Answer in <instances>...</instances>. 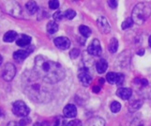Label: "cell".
Masks as SVG:
<instances>
[{
    "instance_id": "5bb4252c",
    "label": "cell",
    "mask_w": 151,
    "mask_h": 126,
    "mask_svg": "<svg viewBox=\"0 0 151 126\" xmlns=\"http://www.w3.org/2000/svg\"><path fill=\"white\" fill-rule=\"evenodd\" d=\"M85 126H105V122L100 117H94L88 119Z\"/></svg>"
},
{
    "instance_id": "f35d334b",
    "label": "cell",
    "mask_w": 151,
    "mask_h": 126,
    "mask_svg": "<svg viewBox=\"0 0 151 126\" xmlns=\"http://www.w3.org/2000/svg\"><path fill=\"white\" fill-rule=\"evenodd\" d=\"M2 61H3V57H2V56H1V55H0V65H1Z\"/></svg>"
},
{
    "instance_id": "d590c367",
    "label": "cell",
    "mask_w": 151,
    "mask_h": 126,
    "mask_svg": "<svg viewBox=\"0 0 151 126\" xmlns=\"http://www.w3.org/2000/svg\"><path fill=\"white\" fill-rule=\"evenodd\" d=\"M7 126H20V125H19V123H17V122H9Z\"/></svg>"
},
{
    "instance_id": "e575fe53",
    "label": "cell",
    "mask_w": 151,
    "mask_h": 126,
    "mask_svg": "<svg viewBox=\"0 0 151 126\" xmlns=\"http://www.w3.org/2000/svg\"><path fill=\"white\" fill-rule=\"evenodd\" d=\"M101 91V88L99 86H94L93 87V91H94L95 93H99V91Z\"/></svg>"
},
{
    "instance_id": "ffe728a7",
    "label": "cell",
    "mask_w": 151,
    "mask_h": 126,
    "mask_svg": "<svg viewBox=\"0 0 151 126\" xmlns=\"http://www.w3.org/2000/svg\"><path fill=\"white\" fill-rule=\"evenodd\" d=\"M117 48H118V41L116 38H113L111 39L110 41V43H109V51H110V53L114 54L116 53L117 51Z\"/></svg>"
},
{
    "instance_id": "d6a6232c",
    "label": "cell",
    "mask_w": 151,
    "mask_h": 126,
    "mask_svg": "<svg viewBox=\"0 0 151 126\" xmlns=\"http://www.w3.org/2000/svg\"><path fill=\"white\" fill-rule=\"evenodd\" d=\"M70 57L71 59H76V57L80 55V51L78 50V49H73V50H71L70 51Z\"/></svg>"
},
{
    "instance_id": "603a6c76",
    "label": "cell",
    "mask_w": 151,
    "mask_h": 126,
    "mask_svg": "<svg viewBox=\"0 0 151 126\" xmlns=\"http://www.w3.org/2000/svg\"><path fill=\"white\" fill-rule=\"evenodd\" d=\"M110 108H111V111L113 112V113H117V112H119L120 111V109H121V104H120V103H118V102H113L112 104H111V106H110Z\"/></svg>"
},
{
    "instance_id": "4dcf8cb0",
    "label": "cell",
    "mask_w": 151,
    "mask_h": 126,
    "mask_svg": "<svg viewBox=\"0 0 151 126\" xmlns=\"http://www.w3.org/2000/svg\"><path fill=\"white\" fill-rule=\"evenodd\" d=\"M31 122V119L27 117H24V119L22 120H20V122H18L20 126H27L28 125L29 123Z\"/></svg>"
},
{
    "instance_id": "f1b7e54d",
    "label": "cell",
    "mask_w": 151,
    "mask_h": 126,
    "mask_svg": "<svg viewBox=\"0 0 151 126\" xmlns=\"http://www.w3.org/2000/svg\"><path fill=\"white\" fill-rule=\"evenodd\" d=\"M67 126H83V124L79 119H72L67 123Z\"/></svg>"
},
{
    "instance_id": "ab89813d",
    "label": "cell",
    "mask_w": 151,
    "mask_h": 126,
    "mask_svg": "<svg viewBox=\"0 0 151 126\" xmlns=\"http://www.w3.org/2000/svg\"><path fill=\"white\" fill-rule=\"evenodd\" d=\"M1 15H2V12H1V10H0V16H1Z\"/></svg>"
},
{
    "instance_id": "d6986e66",
    "label": "cell",
    "mask_w": 151,
    "mask_h": 126,
    "mask_svg": "<svg viewBox=\"0 0 151 126\" xmlns=\"http://www.w3.org/2000/svg\"><path fill=\"white\" fill-rule=\"evenodd\" d=\"M46 29H47V32L49 34H55L58 30V25L55 23V21H51L48 23Z\"/></svg>"
},
{
    "instance_id": "52a82bcc",
    "label": "cell",
    "mask_w": 151,
    "mask_h": 126,
    "mask_svg": "<svg viewBox=\"0 0 151 126\" xmlns=\"http://www.w3.org/2000/svg\"><path fill=\"white\" fill-rule=\"evenodd\" d=\"M33 50H34L33 46H28L27 48H25V49L18 50L13 53V59L18 62H22L29 56V54L32 53Z\"/></svg>"
},
{
    "instance_id": "cb8c5ba5",
    "label": "cell",
    "mask_w": 151,
    "mask_h": 126,
    "mask_svg": "<svg viewBox=\"0 0 151 126\" xmlns=\"http://www.w3.org/2000/svg\"><path fill=\"white\" fill-rule=\"evenodd\" d=\"M53 126H66V120L62 117H56L54 120Z\"/></svg>"
},
{
    "instance_id": "4fadbf2b",
    "label": "cell",
    "mask_w": 151,
    "mask_h": 126,
    "mask_svg": "<svg viewBox=\"0 0 151 126\" xmlns=\"http://www.w3.org/2000/svg\"><path fill=\"white\" fill-rule=\"evenodd\" d=\"M116 94L119 98L123 100H129L132 95V91L129 88H120L117 90Z\"/></svg>"
},
{
    "instance_id": "7c38bea8",
    "label": "cell",
    "mask_w": 151,
    "mask_h": 126,
    "mask_svg": "<svg viewBox=\"0 0 151 126\" xmlns=\"http://www.w3.org/2000/svg\"><path fill=\"white\" fill-rule=\"evenodd\" d=\"M63 113L66 118H74L77 115V108L74 104H67L63 110Z\"/></svg>"
},
{
    "instance_id": "484cf974",
    "label": "cell",
    "mask_w": 151,
    "mask_h": 126,
    "mask_svg": "<svg viewBox=\"0 0 151 126\" xmlns=\"http://www.w3.org/2000/svg\"><path fill=\"white\" fill-rule=\"evenodd\" d=\"M142 104H143V102L141 101V100H137V101H134L131 104V106H129V108H131V111H134V110L139 109L140 107L142 106Z\"/></svg>"
},
{
    "instance_id": "8992f818",
    "label": "cell",
    "mask_w": 151,
    "mask_h": 126,
    "mask_svg": "<svg viewBox=\"0 0 151 126\" xmlns=\"http://www.w3.org/2000/svg\"><path fill=\"white\" fill-rule=\"evenodd\" d=\"M16 75V67L12 63H7L2 71V77L5 81H12Z\"/></svg>"
},
{
    "instance_id": "ba28073f",
    "label": "cell",
    "mask_w": 151,
    "mask_h": 126,
    "mask_svg": "<svg viewBox=\"0 0 151 126\" xmlns=\"http://www.w3.org/2000/svg\"><path fill=\"white\" fill-rule=\"evenodd\" d=\"M88 54L94 56H99L101 55V46L100 43V41L94 39L92 41V43H90V45L88 46Z\"/></svg>"
},
{
    "instance_id": "277c9868",
    "label": "cell",
    "mask_w": 151,
    "mask_h": 126,
    "mask_svg": "<svg viewBox=\"0 0 151 126\" xmlns=\"http://www.w3.org/2000/svg\"><path fill=\"white\" fill-rule=\"evenodd\" d=\"M12 112L17 117H27L30 112L29 107L23 101H16L12 106Z\"/></svg>"
},
{
    "instance_id": "8d00e7d4",
    "label": "cell",
    "mask_w": 151,
    "mask_h": 126,
    "mask_svg": "<svg viewBox=\"0 0 151 126\" xmlns=\"http://www.w3.org/2000/svg\"><path fill=\"white\" fill-rule=\"evenodd\" d=\"M144 53H145V51H144V50H142V51H140V52H138V54H139L140 56H142V55H143Z\"/></svg>"
},
{
    "instance_id": "2e32d148",
    "label": "cell",
    "mask_w": 151,
    "mask_h": 126,
    "mask_svg": "<svg viewBox=\"0 0 151 126\" xmlns=\"http://www.w3.org/2000/svg\"><path fill=\"white\" fill-rule=\"evenodd\" d=\"M108 68V63L105 59H101L96 63V69L99 73L105 72Z\"/></svg>"
},
{
    "instance_id": "5b68a950",
    "label": "cell",
    "mask_w": 151,
    "mask_h": 126,
    "mask_svg": "<svg viewBox=\"0 0 151 126\" xmlns=\"http://www.w3.org/2000/svg\"><path fill=\"white\" fill-rule=\"evenodd\" d=\"M6 9L7 12L12 15L14 17H21L22 16V8L18 4V2L16 1H13V0H9L6 3Z\"/></svg>"
},
{
    "instance_id": "30bf717a",
    "label": "cell",
    "mask_w": 151,
    "mask_h": 126,
    "mask_svg": "<svg viewBox=\"0 0 151 126\" xmlns=\"http://www.w3.org/2000/svg\"><path fill=\"white\" fill-rule=\"evenodd\" d=\"M97 24H98L99 28L101 29L102 33L108 34L111 31V27H110V25H109L108 20L105 17H103V16L99 17L97 20Z\"/></svg>"
},
{
    "instance_id": "9c48e42d",
    "label": "cell",
    "mask_w": 151,
    "mask_h": 126,
    "mask_svg": "<svg viewBox=\"0 0 151 126\" xmlns=\"http://www.w3.org/2000/svg\"><path fill=\"white\" fill-rule=\"evenodd\" d=\"M78 78H79L80 82L86 87L89 86L91 81H92V77H91L90 73H89V72H88V70L86 69V68H84V69L80 70L79 75H78Z\"/></svg>"
},
{
    "instance_id": "6da1fadb",
    "label": "cell",
    "mask_w": 151,
    "mask_h": 126,
    "mask_svg": "<svg viewBox=\"0 0 151 126\" xmlns=\"http://www.w3.org/2000/svg\"><path fill=\"white\" fill-rule=\"evenodd\" d=\"M34 72L45 83L55 84L65 77V70L59 63L38 56L35 59Z\"/></svg>"
},
{
    "instance_id": "f546056e",
    "label": "cell",
    "mask_w": 151,
    "mask_h": 126,
    "mask_svg": "<svg viewBox=\"0 0 151 126\" xmlns=\"http://www.w3.org/2000/svg\"><path fill=\"white\" fill-rule=\"evenodd\" d=\"M54 20L55 21H61L62 19L64 18V12H56L54 14Z\"/></svg>"
},
{
    "instance_id": "d4e9b609",
    "label": "cell",
    "mask_w": 151,
    "mask_h": 126,
    "mask_svg": "<svg viewBox=\"0 0 151 126\" xmlns=\"http://www.w3.org/2000/svg\"><path fill=\"white\" fill-rule=\"evenodd\" d=\"M132 25H133V21L132 18H127L126 20L124 21V22L122 23L121 25V28L123 29H127V28H132Z\"/></svg>"
},
{
    "instance_id": "44dd1931",
    "label": "cell",
    "mask_w": 151,
    "mask_h": 126,
    "mask_svg": "<svg viewBox=\"0 0 151 126\" xmlns=\"http://www.w3.org/2000/svg\"><path fill=\"white\" fill-rule=\"evenodd\" d=\"M79 32L81 33V35L85 38H88L91 35V29L86 27V25H80L79 27Z\"/></svg>"
},
{
    "instance_id": "9a60e30c",
    "label": "cell",
    "mask_w": 151,
    "mask_h": 126,
    "mask_svg": "<svg viewBox=\"0 0 151 126\" xmlns=\"http://www.w3.org/2000/svg\"><path fill=\"white\" fill-rule=\"evenodd\" d=\"M31 43V37L27 35H22L20 38L16 41V44L20 47H27Z\"/></svg>"
},
{
    "instance_id": "1f68e13d",
    "label": "cell",
    "mask_w": 151,
    "mask_h": 126,
    "mask_svg": "<svg viewBox=\"0 0 151 126\" xmlns=\"http://www.w3.org/2000/svg\"><path fill=\"white\" fill-rule=\"evenodd\" d=\"M124 82V75L123 73H116V84L117 85H122Z\"/></svg>"
},
{
    "instance_id": "7402d4cb",
    "label": "cell",
    "mask_w": 151,
    "mask_h": 126,
    "mask_svg": "<svg viewBox=\"0 0 151 126\" xmlns=\"http://www.w3.org/2000/svg\"><path fill=\"white\" fill-rule=\"evenodd\" d=\"M106 80L110 84L116 83V72H108L106 75Z\"/></svg>"
},
{
    "instance_id": "83f0119b",
    "label": "cell",
    "mask_w": 151,
    "mask_h": 126,
    "mask_svg": "<svg viewBox=\"0 0 151 126\" xmlns=\"http://www.w3.org/2000/svg\"><path fill=\"white\" fill-rule=\"evenodd\" d=\"M59 7V2L58 0H50L49 1V8L51 9H56Z\"/></svg>"
},
{
    "instance_id": "4316f807",
    "label": "cell",
    "mask_w": 151,
    "mask_h": 126,
    "mask_svg": "<svg viewBox=\"0 0 151 126\" xmlns=\"http://www.w3.org/2000/svg\"><path fill=\"white\" fill-rule=\"evenodd\" d=\"M75 16H76V12H74L73 9H68L64 12V17L67 18V19H69V20L73 19Z\"/></svg>"
},
{
    "instance_id": "e0dca14e",
    "label": "cell",
    "mask_w": 151,
    "mask_h": 126,
    "mask_svg": "<svg viewBox=\"0 0 151 126\" xmlns=\"http://www.w3.org/2000/svg\"><path fill=\"white\" fill-rule=\"evenodd\" d=\"M17 33L15 31H8V32L5 33L4 37H3V41L5 43H12L13 41H15V39L17 38Z\"/></svg>"
},
{
    "instance_id": "ac0fdd59",
    "label": "cell",
    "mask_w": 151,
    "mask_h": 126,
    "mask_svg": "<svg viewBox=\"0 0 151 126\" xmlns=\"http://www.w3.org/2000/svg\"><path fill=\"white\" fill-rule=\"evenodd\" d=\"M25 8H27V12L30 13V14H34L38 12V9H39V7H38V5L37 3H36L34 0H30V1H28L27 3V5H25Z\"/></svg>"
},
{
    "instance_id": "7a4b0ae2",
    "label": "cell",
    "mask_w": 151,
    "mask_h": 126,
    "mask_svg": "<svg viewBox=\"0 0 151 126\" xmlns=\"http://www.w3.org/2000/svg\"><path fill=\"white\" fill-rule=\"evenodd\" d=\"M40 78L36 75L35 72H27L23 75L24 90L27 95L37 103L48 102L51 99L49 90L41 83Z\"/></svg>"
},
{
    "instance_id": "836d02e7",
    "label": "cell",
    "mask_w": 151,
    "mask_h": 126,
    "mask_svg": "<svg viewBox=\"0 0 151 126\" xmlns=\"http://www.w3.org/2000/svg\"><path fill=\"white\" fill-rule=\"evenodd\" d=\"M108 5L112 9H114L117 7V0H108Z\"/></svg>"
},
{
    "instance_id": "3957f363",
    "label": "cell",
    "mask_w": 151,
    "mask_h": 126,
    "mask_svg": "<svg viewBox=\"0 0 151 126\" xmlns=\"http://www.w3.org/2000/svg\"><path fill=\"white\" fill-rule=\"evenodd\" d=\"M151 15V5L147 2H141L133 8L132 19L133 23L139 25H143Z\"/></svg>"
},
{
    "instance_id": "74e56055",
    "label": "cell",
    "mask_w": 151,
    "mask_h": 126,
    "mask_svg": "<svg viewBox=\"0 0 151 126\" xmlns=\"http://www.w3.org/2000/svg\"><path fill=\"white\" fill-rule=\"evenodd\" d=\"M148 43H149V46L151 47V36L149 37V39H148Z\"/></svg>"
},
{
    "instance_id": "8fae6325",
    "label": "cell",
    "mask_w": 151,
    "mask_h": 126,
    "mask_svg": "<svg viewBox=\"0 0 151 126\" xmlns=\"http://www.w3.org/2000/svg\"><path fill=\"white\" fill-rule=\"evenodd\" d=\"M55 45L57 47V48L62 49V50H66L70 47V40L66 38V37H57L54 40Z\"/></svg>"
}]
</instances>
